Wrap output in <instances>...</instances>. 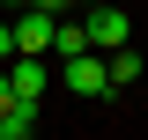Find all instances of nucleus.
I'll list each match as a JSON object with an SVG mask.
<instances>
[{
    "instance_id": "423d86ee",
    "label": "nucleus",
    "mask_w": 148,
    "mask_h": 140,
    "mask_svg": "<svg viewBox=\"0 0 148 140\" xmlns=\"http://www.w3.org/2000/svg\"><path fill=\"white\" fill-rule=\"evenodd\" d=\"M82 44H89V37H82V22H52V52H59V59L82 52Z\"/></svg>"
},
{
    "instance_id": "9b49d317",
    "label": "nucleus",
    "mask_w": 148,
    "mask_h": 140,
    "mask_svg": "<svg viewBox=\"0 0 148 140\" xmlns=\"http://www.w3.org/2000/svg\"><path fill=\"white\" fill-rule=\"evenodd\" d=\"M82 7H89V0H82Z\"/></svg>"
},
{
    "instance_id": "7ed1b4c3",
    "label": "nucleus",
    "mask_w": 148,
    "mask_h": 140,
    "mask_svg": "<svg viewBox=\"0 0 148 140\" xmlns=\"http://www.w3.org/2000/svg\"><path fill=\"white\" fill-rule=\"evenodd\" d=\"M0 67H8V88L15 96H37L45 103V52H15V59H0Z\"/></svg>"
},
{
    "instance_id": "39448f33",
    "label": "nucleus",
    "mask_w": 148,
    "mask_h": 140,
    "mask_svg": "<svg viewBox=\"0 0 148 140\" xmlns=\"http://www.w3.org/2000/svg\"><path fill=\"white\" fill-rule=\"evenodd\" d=\"M104 67H111V88H126V81H141V67H148V59L133 52V44H119V52H104Z\"/></svg>"
},
{
    "instance_id": "20e7f679",
    "label": "nucleus",
    "mask_w": 148,
    "mask_h": 140,
    "mask_svg": "<svg viewBox=\"0 0 148 140\" xmlns=\"http://www.w3.org/2000/svg\"><path fill=\"white\" fill-rule=\"evenodd\" d=\"M37 118H45V103H37V96H15V103L0 111V140H30Z\"/></svg>"
},
{
    "instance_id": "f257e3e1",
    "label": "nucleus",
    "mask_w": 148,
    "mask_h": 140,
    "mask_svg": "<svg viewBox=\"0 0 148 140\" xmlns=\"http://www.w3.org/2000/svg\"><path fill=\"white\" fill-rule=\"evenodd\" d=\"M82 37H89V52H119V44H133V22H126V7H119V0H89Z\"/></svg>"
},
{
    "instance_id": "9d476101",
    "label": "nucleus",
    "mask_w": 148,
    "mask_h": 140,
    "mask_svg": "<svg viewBox=\"0 0 148 140\" xmlns=\"http://www.w3.org/2000/svg\"><path fill=\"white\" fill-rule=\"evenodd\" d=\"M15 7H30V0H0V15H15Z\"/></svg>"
},
{
    "instance_id": "f03ea898",
    "label": "nucleus",
    "mask_w": 148,
    "mask_h": 140,
    "mask_svg": "<svg viewBox=\"0 0 148 140\" xmlns=\"http://www.w3.org/2000/svg\"><path fill=\"white\" fill-rule=\"evenodd\" d=\"M67 88L74 96H111V67H104V52H67Z\"/></svg>"
},
{
    "instance_id": "1a4fd4ad",
    "label": "nucleus",
    "mask_w": 148,
    "mask_h": 140,
    "mask_svg": "<svg viewBox=\"0 0 148 140\" xmlns=\"http://www.w3.org/2000/svg\"><path fill=\"white\" fill-rule=\"evenodd\" d=\"M30 7H45V15H59V7H67V0H30Z\"/></svg>"
},
{
    "instance_id": "0eeeda50",
    "label": "nucleus",
    "mask_w": 148,
    "mask_h": 140,
    "mask_svg": "<svg viewBox=\"0 0 148 140\" xmlns=\"http://www.w3.org/2000/svg\"><path fill=\"white\" fill-rule=\"evenodd\" d=\"M0 59H15V22L0 15Z\"/></svg>"
},
{
    "instance_id": "6e6552de",
    "label": "nucleus",
    "mask_w": 148,
    "mask_h": 140,
    "mask_svg": "<svg viewBox=\"0 0 148 140\" xmlns=\"http://www.w3.org/2000/svg\"><path fill=\"white\" fill-rule=\"evenodd\" d=\"M8 103H15V88H8V67H0V111H8Z\"/></svg>"
}]
</instances>
